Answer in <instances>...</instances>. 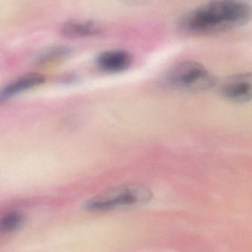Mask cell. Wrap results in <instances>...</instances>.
Instances as JSON below:
<instances>
[{
    "label": "cell",
    "instance_id": "obj_5",
    "mask_svg": "<svg viewBox=\"0 0 252 252\" xmlns=\"http://www.w3.org/2000/svg\"><path fill=\"white\" fill-rule=\"evenodd\" d=\"M96 64L104 72L121 73L128 70L132 65V57L128 51L124 50H111L100 54L97 57Z\"/></svg>",
    "mask_w": 252,
    "mask_h": 252
},
{
    "label": "cell",
    "instance_id": "obj_6",
    "mask_svg": "<svg viewBox=\"0 0 252 252\" xmlns=\"http://www.w3.org/2000/svg\"><path fill=\"white\" fill-rule=\"evenodd\" d=\"M45 81V76L39 73L26 75L7 85L0 91V102L6 101L17 94L42 85Z\"/></svg>",
    "mask_w": 252,
    "mask_h": 252
},
{
    "label": "cell",
    "instance_id": "obj_1",
    "mask_svg": "<svg viewBox=\"0 0 252 252\" xmlns=\"http://www.w3.org/2000/svg\"><path fill=\"white\" fill-rule=\"evenodd\" d=\"M251 17L249 0H211L183 15L178 26L191 34H214L242 27Z\"/></svg>",
    "mask_w": 252,
    "mask_h": 252
},
{
    "label": "cell",
    "instance_id": "obj_10",
    "mask_svg": "<svg viewBox=\"0 0 252 252\" xmlns=\"http://www.w3.org/2000/svg\"><path fill=\"white\" fill-rule=\"evenodd\" d=\"M123 3L129 5H138L146 3L149 0H119Z\"/></svg>",
    "mask_w": 252,
    "mask_h": 252
},
{
    "label": "cell",
    "instance_id": "obj_4",
    "mask_svg": "<svg viewBox=\"0 0 252 252\" xmlns=\"http://www.w3.org/2000/svg\"><path fill=\"white\" fill-rule=\"evenodd\" d=\"M252 75H233L221 82L220 93L225 99L235 103H247L252 99Z\"/></svg>",
    "mask_w": 252,
    "mask_h": 252
},
{
    "label": "cell",
    "instance_id": "obj_8",
    "mask_svg": "<svg viewBox=\"0 0 252 252\" xmlns=\"http://www.w3.org/2000/svg\"><path fill=\"white\" fill-rule=\"evenodd\" d=\"M23 216L17 212H11L0 220V233L8 234L15 231L21 226Z\"/></svg>",
    "mask_w": 252,
    "mask_h": 252
},
{
    "label": "cell",
    "instance_id": "obj_9",
    "mask_svg": "<svg viewBox=\"0 0 252 252\" xmlns=\"http://www.w3.org/2000/svg\"><path fill=\"white\" fill-rule=\"evenodd\" d=\"M70 53L67 48H58L56 49L51 50L46 54H42L38 58L37 62L40 64L53 62L57 59H61L62 57H66Z\"/></svg>",
    "mask_w": 252,
    "mask_h": 252
},
{
    "label": "cell",
    "instance_id": "obj_7",
    "mask_svg": "<svg viewBox=\"0 0 252 252\" xmlns=\"http://www.w3.org/2000/svg\"><path fill=\"white\" fill-rule=\"evenodd\" d=\"M101 32L99 25L93 21L67 22L62 28V33L72 39L95 36Z\"/></svg>",
    "mask_w": 252,
    "mask_h": 252
},
{
    "label": "cell",
    "instance_id": "obj_3",
    "mask_svg": "<svg viewBox=\"0 0 252 252\" xmlns=\"http://www.w3.org/2000/svg\"><path fill=\"white\" fill-rule=\"evenodd\" d=\"M166 81L171 86L189 92L207 91L215 83L212 73L194 61H184L173 66L166 73Z\"/></svg>",
    "mask_w": 252,
    "mask_h": 252
},
{
    "label": "cell",
    "instance_id": "obj_2",
    "mask_svg": "<svg viewBox=\"0 0 252 252\" xmlns=\"http://www.w3.org/2000/svg\"><path fill=\"white\" fill-rule=\"evenodd\" d=\"M153 197L152 190L143 184H125L104 191L90 200L86 206L91 211L106 212L144 206Z\"/></svg>",
    "mask_w": 252,
    "mask_h": 252
}]
</instances>
